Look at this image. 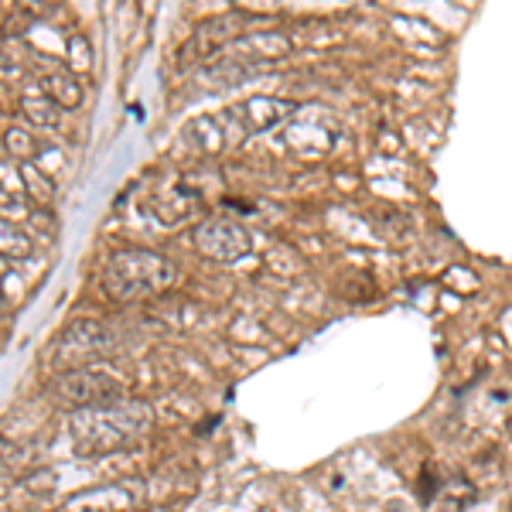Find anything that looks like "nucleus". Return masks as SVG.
<instances>
[{
  "label": "nucleus",
  "instance_id": "nucleus-1",
  "mask_svg": "<svg viewBox=\"0 0 512 512\" xmlns=\"http://www.w3.org/2000/svg\"><path fill=\"white\" fill-rule=\"evenodd\" d=\"M154 414L144 400H120L110 407L76 410L69 420L72 448L82 458H103V454L123 451L137 444L151 431Z\"/></svg>",
  "mask_w": 512,
  "mask_h": 512
},
{
  "label": "nucleus",
  "instance_id": "nucleus-2",
  "mask_svg": "<svg viewBox=\"0 0 512 512\" xmlns=\"http://www.w3.org/2000/svg\"><path fill=\"white\" fill-rule=\"evenodd\" d=\"M178 267L161 253L151 250H117L103 267V291L120 304L144 301L168 287H175Z\"/></svg>",
  "mask_w": 512,
  "mask_h": 512
},
{
  "label": "nucleus",
  "instance_id": "nucleus-3",
  "mask_svg": "<svg viewBox=\"0 0 512 512\" xmlns=\"http://www.w3.org/2000/svg\"><path fill=\"white\" fill-rule=\"evenodd\" d=\"M55 403L72 410H93V407H110V403L127 400V386L117 373H106V369L96 366H82V369H69V373H59L48 386Z\"/></svg>",
  "mask_w": 512,
  "mask_h": 512
},
{
  "label": "nucleus",
  "instance_id": "nucleus-4",
  "mask_svg": "<svg viewBox=\"0 0 512 512\" xmlns=\"http://www.w3.org/2000/svg\"><path fill=\"white\" fill-rule=\"evenodd\" d=\"M117 345V335H113L110 325L96 318H79L72 325L62 328V335L52 342L48 349V366L59 369V373H69V369H82L89 362L103 359L106 352H113Z\"/></svg>",
  "mask_w": 512,
  "mask_h": 512
},
{
  "label": "nucleus",
  "instance_id": "nucleus-5",
  "mask_svg": "<svg viewBox=\"0 0 512 512\" xmlns=\"http://www.w3.org/2000/svg\"><path fill=\"white\" fill-rule=\"evenodd\" d=\"M195 246L202 256L216 263H233L239 256L250 253L253 239L246 233V226L239 219H229V216H216V219H202L195 226Z\"/></svg>",
  "mask_w": 512,
  "mask_h": 512
},
{
  "label": "nucleus",
  "instance_id": "nucleus-6",
  "mask_svg": "<svg viewBox=\"0 0 512 512\" xmlns=\"http://www.w3.org/2000/svg\"><path fill=\"white\" fill-rule=\"evenodd\" d=\"M297 110H301V106H297L294 99L253 96V99H246L243 106H236L233 117L239 120V127H243L246 134H267V130H274V127H284Z\"/></svg>",
  "mask_w": 512,
  "mask_h": 512
},
{
  "label": "nucleus",
  "instance_id": "nucleus-7",
  "mask_svg": "<svg viewBox=\"0 0 512 512\" xmlns=\"http://www.w3.org/2000/svg\"><path fill=\"white\" fill-rule=\"evenodd\" d=\"M291 41L280 35H267V31H250V35H239L229 41L226 48H219L216 59L219 62H270L287 55Z\"/></svg>",
  "mask_w": 512,
  "mask_h": 512
},
{
  "label": "nucleus",
  "instance_id": "nucleus-8",
  "mask_svg": "<svg viewBox=\"0 0 512 512\" xmlns=\"http://www.w3.org/2000/svg\"><path fill=\"white\" fill-rule=\"evenodd\" d=\"M185 140L188 147H195L198 154H216L222 147L229 144V134H226V120L219 117H198L185 127Z\"/></svg>",
  "mask_w": 512,
  "mask_h": 512
},
{
  "label": "nucleus",
  "instance_id": "nucleus-9",
  "mask_svg": "<svg viewBox=\"0 0 512 512\" xmlns=\"http://www.w3.org/2000/svg\"><path fill=\"white\" fill-rule=\"evenodd\" d=\"M41 82H45V96L52 99L59 110L62 106L65 110H76L82 103V86L65 69H48L45 76H41Z\"/></svg>",
  "mask_w": 512,
  "mask_h": 512
},
{
  "label": "nucleus",
  "instance_id": "nucleus-10",
  "mask_svg": "<svg viewBox=\"0 0 512 512\" xmlns=\"http://www.w3.org/2000/svg\"><path fill=\"white\" fill-rule=\"evenodd\" d=\"M4 147H7V154L11 158H18V161H35L38 154H41V144H38V137L31 134V130H24V127H11L4 134Z\"/></svg>",
  "mask_w": 512,
  "mask_h": 512
},
{
  "label": "nucleus",
  "instance_id": "nucleus-11",
  "mask_svg": "<svg viewBox=\"0 0 512 512\" xmlns=\"http://www.w3.org/2000/svg\"><path fill=\"white\" fill-rule=\"evenodd\" d=\"M31 465V451L14 441H0V475H18Z\"/></svg>",
  "mask_w": 512,
  "mask_h": 512
},
{
  "label": "nucleus",
  "instance_id": "nucleus-12",
  "mask_svg": "<svg viewBox=\"0 0 512 512\" xmlns=\"http://www.w3.org/2000/svg\"><path fill=\"white\" fill-rule=\"evenodd\" d=\"M24 113H28L31 123H38V127H55V123H59V106L48 96H28L24 99Z\"/></svg>",
  "mask_w": 512,
  "mask_h": 512
},
{
  "label": "nucleus",
  "instance_id": "nucleus-13",
  "mask_svg": "<svg viewBox=\"0 0 512 512\" xmlns=\"http://www.w3.org/2000/svg\"><path fill=\"white\" fill-rule=\"evenodd\" d=\"M0 253H7V256H24V253H31V239L28 233H21L14 222H7V219H0Z\"/></svg>",
  "mask_w": 512,
  "mask_h": 512
},
{
  "label": "nucleus",
  "instance_id": "nucleus-14",
  "mask_svg": "<svg viewBox=\"0 0 512 512\" xmlns=\"http://www.w3.org/2000/svg\"><path fill=\"white\" fill-rule=\"evenodd\" d=\"M24 181H28V188L35 192L38 202H48V198H52V185H48V178H41L35 168H24Z\"/></svg>",
  "mask_w": 512,
  "mask_h": 512
},
{
  "label": "nucleus",
  "instance_id": "nucleus-15",
  "mask_svg": "<svg viewBox=\"0 0 512 512\" xmlns=\"http://www.w3.org/2000/svg\"><path fill=\"white\" fill-rule=\"evenodd\" d=\"M386 512H410V509L400 506V502H393V506H386Z\"/></svg>",
  "mask_w": 512,
  "mask_h": 512
},
{
  "label": "nucleus",
  "instance_id": "nucleus-16",
  "mask_svg": "<svg viewBox=\"0 0 512 512\" xmlns=\"http://www.w3.org/2000/svg\"><path fill=\"white\" fill-rule=\"evenodd\" d=\"M137 512V509H134ZM140 512H161V509H140Z\"/></svg>",
  "mask_w": 512,
  "mask_h": 512
}]
</instances>
